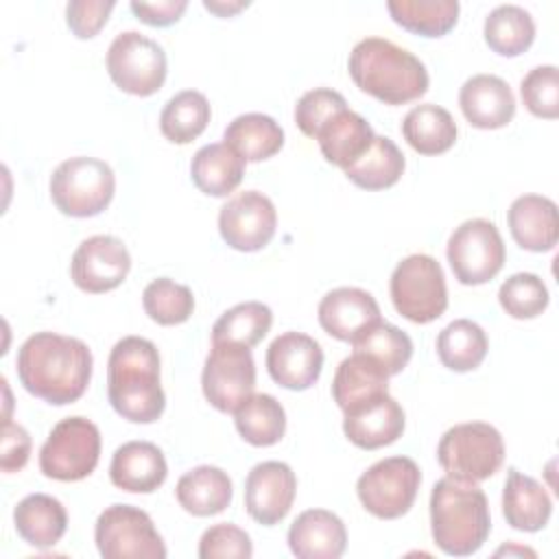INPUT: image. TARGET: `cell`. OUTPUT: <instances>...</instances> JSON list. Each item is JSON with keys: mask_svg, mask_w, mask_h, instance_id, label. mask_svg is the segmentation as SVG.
Segmentation results:
<instances>
[{"mask_svg": "<svg viewBox=\"0 0 559 559\" xmlns=\"http://www.w3.org/2000/svg\"><path fill=\"white\" fill-rule=\"evenodd\" d=\"M15 367L31 395L63 406L85 393L92 378V352L81 338L35 332L17 349Z\"/></svg>", "mask_w": 559, "mask_h": 559, "instance_id": "6da1fadb", "label": "cell"}, {"mask_svg": "<svg viewBox=\"0 0 559 559\" xmlns=\"http://www.w3.org/2000/svg\"><path fill=\"white\" fill-rule=\"evenodd\" d=\"M107 397L111 408L133 421L153 424L166 408L159 384V352L142 336L120 338L107 360Z\"/></svg>", "mask_w": 559, "mask_h": 559, "instance_id": "7a4b0ae2", "label": "cell"}, {"mask_svg": "<svg viewBox=\"0 0 559 559\" xmlns=\"http://www.w3.org/2000/svg\"><path fill=\"white\" fill-rule=\"evenodd\" d=\"M347 70L356 87L384 105L417 100L430 83L426 66L413 52L384 37L360 39L349 52Z\"/></svg>", "mask_w": 559, "mask_h": 559, "instance_id": "3957f363", "label": "cell"}, {"mask_svg": "<svg viewBox=\"0 0 559 559\" xmlns=\"http://www.w3.org/2000/svg\"><path fill=\"white\" fill-rule=\"evenodd\" d=\"M430 531L445 555L467 557L480 550L491 531L483 489L474 483L439 478L430 491Z\"/></svg>", "mask_w": 559, "mask_h": 559, "instance_id": "277c9868", "label": "cell"}, {"mask_svg": "<svg viewBox=\"0 0 559 559\" xmlns=\"http://www.w3.org/2000/svg\"><path fill=\"white\" fill-rule=\"evenodd\" d=\"M437 461L448 478L478 485L502 467V435L485 421L456 424L439 439Z\"/></svg>", "mask_w": 559, "mask_h": 559, "instance_id": "5b68a950", "label": "cell"}, {"mask_svg": "<svg viewBox=\"0 0 559 559\" xmlns=\"http://www.w3.org/2000/svg\"><path fill=\"white\" fill-rule=\"evenodd\" d=\"M116 177L107 162L96 157H70L50 175V199L72 218L100 214L114 199Z\"/></svg>", "mask_w": 559, "mask_h": 559, "instance_id": "8992f818", "label": "cell"}, {"mask_svg": "<svg viewBox=\"0 0 559 559\" xmlns=\"http://www.w3.org/2000/svg\"><path fill=\"white\" fill-rule=\"evenodd\" d=\"M391 301L413 323H430L448 308V288L441 264L426 253H413L391 273Z\"/></svg>", "mask_w": 559, "mask_h": 559, "instance_id": "52a82bcc", "label": "cell"}, {"mask_svg": "<svg viewBox=\"0 0 559 559\" xmlns=\"http://www.w3.org/2000/svg\"><path fill=\"white\" fill-rule=\"evenodd\" d=\"M100 459V432L87 417H66L50 430L39 450V469L44 476L74 483L90 476Z\"/></svg>", "mask_w": 559, "mask_h": 559, "instance_id": "ba28073f", "label": "cell"}, {"mask_svg": "<svg viewBox=\"0 0 559 559\" xmlns=\"http://www.w3.org/2000/svg\"><path fill=\"white\" fill-rule=\"evenodd\" d=\"M94 539L105 559H164L166 544L151 515L133 504L107 507L94 526Z\"/></svg>", "mask_w": 559, "mask_h": 559, "instance_id": "9c48e42d", "label": "cell"}, {"mask_svg": "<svg viewBox=\"0 0 559 559\" xmlns=\"http://www.w3.org/2000/svg\"><path fill=\"white\" fill-rule=\"evenodd\" d=\"M107 72L118 90L133 96H151L166 81V52L151 37L138 31H122L109 44Z\"/></svg>", "mask_w": 559, "mask_h": 559, "instance_id": "30bf717a", "label": "cell"}, {"mask_svg": "<svg viewBox=\"0 0 559 559\" xmlns=\"http://www.w3.org/2000/svg\"><path fill=\"white\" fill-rule=\"evenodd\" d=\"M421 485V472L408 456H389L360 474L356 493L360 504L380 520L408 513Z\"/></svg>", "mask_w": 559, "mask_h": 559, "instance_id": "8fae6325", "label": "cell"}, {"mask_svg": "<svg viewBox=\"0 0 559 559\" xmlns=\"http://www.w3.org/2000/svg\"><path fill=\"white\" fill-rule=\"evenodd\" d=\"M445 255L461 284L478 286L500 273L507 251L502 236L491 221L469 218L452 231Z\"/></svg>", "mask_w": 559, "mask_h": 559, "instance_id": "7c38bea8", "label": "cell"}, {"mask_svg": "<svg viewBox=\"0 0 559 559\" xmlns=\"http://www.w3.org/2000/svg\"><path fill=\"white\" fill-rule=\"evenodd\" d=\"M201 386L205 400L221 413H234L255 389L251 349L236 343H212L205 358Z\"/></svg>", "mask_w": 559, "mask_h": 559, "instance_id": "4fadbf2b", "label": "cell"}, {"mask_svg": "<svg viewBox=\"0 0 559 559\" xmlns=\"http://www.w3.org/2000/svg\"><path fill=\"white\" fill-rule=\"evenodd\" d=\"M275 205L258 190L238 192L218 212V231L236 251H260L275 236Z\"/></svg>", "mask_w": 559, "mask_h": 559, "instance_id": "5bb4252c", "label": "cell"}, {"mask_svg": "<svg viewBox=\"0 0 559 559\" xmlns=\"http://www.w3.org/2000/svg\"><path fill=\"white\" fill-rule=\"evenodd\" d=\"M131 271V255L124 242L116 236L85 238L70 262L72 282L92 295L118 288Z\"/></svg>", "mask_w": 559, "mask_h": 559, "instance_id": "9a60e30c", "label": "cell"}, {"mask_svg": "<svg viewBox=\"0 0 559 559\" xmlns=\"http://www.w3.org/2000/svg\"><path fill=\"white\" fill-rule=\"evenodd\" d=\"M295 493V472L282 461L258 463L245 478V509L264 526H273L288 515Z\"/></svg>", "mask_w": 559, "mask_h": 559, "instance_id": "2e32d148", "label": "cell"}, {"mask_svg": "<svg viewBox=\"0 0 559 559\" xmlns=\"http://www.w3.org/2000/svg\"><path fill=\"white\" fill-rule=\"evenodd\" d=\"M269 376L284 389H310L323 369L321 345L304 332H284L266 349Z\"/></svg>", "mask_w": 559, "mask_h": 559, "instance_id": "e0dca14e", "label": "cell"}, {"mask_svg": "<svg viewBox=\"0 0 559 559\" xmlns=\"http://www.w3.org/2000/svg\"><path fill=\"white\" fill-rule=\"evenodd\" d=\"M343 419L345 437L362 450H378L397 441L404 432V411L395 397L380 393L352 408H347Z\"/></svg>", "mask_w": 559, "mask_h": 559, "instance_id": "ac0fdd59", "label": "cell"}, {"mask_svg": "<svg viewBox=\"0 0 559 559\" xmlns=\"http://www.w3.org/2000/svg\"><path fill=\"white\" fill-rule=\"evenodd\" d=\"M317 317L330 336L345 343H354L371 325L382 321L373 295L356 286H341L325 293L319 301Z\"/></svg>", "mask_w": 559, "mask_h": 559, "instance_id": "d6986e66", "label": "cell"}, {"mask_svg": "<svg viewBox=\"0 0 559 559\" xmlns=\"http://www.w3.org/2000/svg\"><path fill=\"white\" fill-rule=\"evenodd\" d=\"M465 120L476 129L507 127L515 114V98L504 79L496 74H474L459 92Z\"/></svg>", "mask_w": 559, "mask_h": 559, "instance_id": "ffe728a7", "label": "cell"}, {"mask_svg": "<svg viewBox=\"0 0 559 559\" xmlns=\"http://www.w3.org/2000/svg\"><path fill=\"white\" fill-rule=\"evenodd\" d=\"M288 548L299 559H338L347 548L345 524L328 509H308L290 524Z\"/></svg>", "mask_w": 559, "mask_h": 559, "instance_id": "44dd1931", "label": "cell"}, {"mask_svg": "<svg viewBox=\"0 0 559 559\" xmlns=\"http://www.w3.org/2000/svg\"><path fill=\"white\" fill-rule=\"evenodd\" d=\"M168 465L164 452L151 441L122 443L109 465L111 483L129 493H151L164 485Z\"/></svg>", "mask_w": 559, "mask_h": 559, "instance_id": "7402d4cb", "label": "cell"}, {"mask_svg": "<svg viewBox=\"0 0 559 559\" xmlns=\"http://www.w3.org/2000/svg\"><path fill=\"white\" fill-rule=\"evenodd\" d=\"M513 240L526 251H550L559 240V218L552 199L542 194L518 197L507 212Z\"/></svg>", "mask_w": 559, "mask_h": 559, "instance_id": "603a6c76", "label": "cell"}, {"mask_svg": "<svg viewBox=\"0 0 559 559\" xmlns=\"http://www.w3.org/2000/svg\"><path fill=\"white\" fill-rule=\"evenodd\" d=\"M502 513L515 531L535 533L548 524L552 500L535 478L509 467L502 489Z\"/></svg>", "mask_w": 559, "mask_h": 559, "instance_id": "cb8c5ba5", "label": "cell"}, {"mask_svg": "<svg viewBox=\"0 0 559 559\" xmlns=\"http://www.w3.org/2000/svg\"><path fill=\"white\" fill-rule=\"evenodd\" d=\"M373 138L376 133L371 124L360 114L343 109L321 127L314 140L319 142L323 157L345 170L367 153Z\"/></svg>", "mask_w": 559, "mask_h": 559, "instance_id": "d4e9b609", "label": "cell"}, {"mask_svg": "<svg viewBox=\"0 0 559 559\" xmlns=\"http://www.w3.org/2000/svg\"><path fill=\"white\" fill-rule=\"evenodd\" d=\"M175 496L183 511L197 518H207L229 507L234 487L231 478L221 467L199 465L177 480Z\"/></svg>", "mask_w": 559, "mask_h": 559, "instance_id": "484cf974", "label": "cell"}, {"mask_svg": "<svg viewBox=\"0 0 559 559\" xmlns=\"http://www.w3.org/2000/svg\"><path fill=\"white\" fill-rule=\"evenodd\" d=\"M13 524L28 546L50 548L63 537L68 513L57 498L48 493H31L13 509Z\"/></svg>", "mask_w": 559, "mask_h": 559, "instance_id": "4316f807", "label": "cell"}, {"mask_svg": "<svg viewBox=\"0 0 559 559\" xmlns=\"http://www.w3.org/2000/svg\"><path fill=\"white\" fill-rule=\"evenodd\" d=\"M245 175V159L225 142L201 146L190 162L192 183L210 197L231 194Z\"/></svg>", "mask_w": 559, "mask_h": 559, "instance_id": "83f0119b", "label": "cell"}, {"mask_svg": "<svg viewBox=\"0 0 559 559\" xmlns=\"http://www.w3.org/2000/svg\"><path fill=\"white\" fill-rule=\"evenodd\" d=\"M402 135L419 155H439L454 146L456 122L448 109L435 103L415 105L402 120Z\"/></svg>", "mask_w": 559, "mask_h": 559, "instance_id": "f1b7e54d", "label": "cell"}, {"mask_svg": "<svg viewBox=\"0 0 559 559\" xmlns=\"http://www.w3.org/2000/svg\"><path fill=\"white\" fill-rule=\"evenodd\" d=\"M380 393H389V376L380 365L358 352L341 360L332 380V397L343 413Z\"/></svg>", "mask_w": 559, "mask_h": 559, "instance_id": "f546056e", "label": "cell"}, {"mask_svg": "<svg viewBox=\"0 0 559 559\" xmlns=\"http://www.w3.org/2000/svg\"><path fill=\"white\" fill-rule=\"evenodd\" d=\"M223 140L245 162H262L280 153L284 146V131L271 116L253 111L236 116L227 124Z\"/></svg>", "mask_w": 559, "mask_h": 559, "instance_id": "4dcf8cb0", "label": "cell"}, {"mask_svg": "<svg viewBox=\"0 0 559 559\" xmlns=\"http://www.w3.org/2000/svg\"><path fill=\"white\" fill-rule=\"evenodd\" d=\"M234 421L238 435L255 448L275 445L286 430L284 406L269 393H251L234 411Z\"/></svg>", "mask_w": 559, "mask_h": 559, "instance_id": "1f68e13d", "label": "cell"}, {"mask_svg": "<svg viewBox=\"0 0 559 559\" xmlns=\"http://www.w3.org/2000/svg\"><path fill=\"white\" fill-rule=\"evenodd\" d=\"M404 166L406 162L397 144L386 135H376L367 153L343 173L362 190H384L400 181Z\"/></svg>", "mask_w": 559, "mask_h": 559, "instance_id": "d6a6232c", "label": "cell"}, {"mask_svg": "<svg viewBox=\"0 0 559 559\" xmlns=\"http://www.w3.org/2000/svg\"><path fill=\"white\" fill-rule=\"evenodd\" d=\"M487 349L489 341L485 330L469 319L448 323L437 336V356L450 371H474L485 360Z\"/></svg>", "mask_w": 559, "mask_h": 559, "instance_id": "836d02e7", "label": "cell"}, {"mask_svg": "<svg viewBox=\"0 0 559 559\" xmlns=\"http://www.w3.org/2000/svg\"><path fill=\"white\" fill-rule=\"evenodd\" d=\"M487 46L502 57H518L531 48L535 39V22L531 13L518 4H500L483 26Z\"/></svg>", "mask_w": 559, "mask_h": 559, "instance_id": "e575fe53", "label": "cell"}, {"mask_svg": "<svg viewBox=\"0 0 559 559\" xmlns=\"http://www.w3.org/2000/svg\"><path fill=\"white\" fill-rule=\"evenodd\" d=\"M386 9L395 24L421 37H441L459 20L456 0H391Z\"/></svg>", "mask_w": 559, "mask_h": 559, "instance_id": "d590c367", "label": "cell"}, {"mask_svg": "<svg viewBox=\"0 0 559 559\" xmlns=\"http://www.w3.org/2000/svg\"><path fill=\"white\" fill-rule=\"evenodd\" d=\"M210 116L207 98L197 90H183L164 105L159 129L173 144H188L205 131Z\"/></svg>", "mask_w": 559, "mask_h": 559, "instance_id": "8d00e7d4", "label": "cell"}, {"mask_svg": "<svg viewBox=\"0 0 559 559\" xmlns=\"http://www.w3.org/2000/svg\"><path fill=\"white\" fill-rule=\"evenodd\" d=\"M271 323L273 312L266 304L245 301L225 310L216 319L212 328V343H236L251 349L266 336Z\"/></svg>", "mask_w": 559, "mask_h": 559, "instance_id": "74e56055", "label": "cell"}, {"mask_svg": "<svg viewBox=\"0 0 559 559\" xmlns=\"http://www.w3.org/2000/svg\"><path fill=\"white\" fill-rule=\"evenodd\" d=\"M352 347H354V352L365 354L376 365H380L389 378L400 373L413 356L411 336L404 330H400L397 325L386 323V321H378L376 325H371L365 334H360L352 343Z\"/></svg>", "mask_w": 559, "mask_h": 559, "instance_id": "f35d334b", "label": "cell"}, {"mask_svg": "<svg viewBox=\"0 0 559 559\" xmlns=\"http://www.w3.org/2000/svg\"><path fill=\"white\" fill-rule=\"evenodd\" d=\"M144 312L159 325H179L194 310V295L188 286L170 277L153 280L142 293Z\"/></svg>", "mask_w": 559, "mask_h": 559, "instance_id": "ab89813d", "label": "cell"}, {"mask_svg": "<svg viewBox=\"0 0 559 559\" xmlns=\"http://www.w3.org/2000/svg\"><path fill=\"white\" fill-rule=\"evenodd\" d=\"M498 301L509 317L533 319L546 310L550 297L539 275L515 273L502 282L498 290Z\"/></svg>", "mask_w": 559, "mask_h": 559, "instance_id": "60d3db41", "label": "cell"}, {"mask_svg": "<svg viewBox=\"0 0 559 559\" xmlns=\"http://www.w3.org/2000/svg\"><path fill=\"white\" fill-rule=\"evenodd\" d=\"M520 94L526 109L546 120L559 116V72L555 66H537L520 83Z\"/></svg>", "mask_w": 559, "mask_h": 559, "instance_id": "b9f144b4", "label": "cell"}, {"mask_svg": "<svg viewBox=\"0 0 559 559\" xmlns=\"http://www.w3.org/2000/svg\"><path fill=\"white\" fill-rule=\"evenodd\" d=\"M343 109H347L343 94L330 87H314L297 100L295 122L304 135L317 138L321 127Z\"/></svg>", "mask_w": 559, "mask_h": 559, "instance_id": "7bdbcfd3", "label": "cell"}, {"mask_svg": "<svg viewBox=\"0 0 559 559\" xmlns=\"http://www.w3.org/2000/svg\"><path fill=\"white\" fill-rule=\"evenodd\" d=\"M251 555L253 546L249 535L229 522L210 526L199 539L201 559H249Z\"/></svg>", "mask_w": 559, "mask_h": 559, "instance_id": "ee69618b", "label": "cell"}, {"mask_svg": "<svg viewBox=\"0 0 559 559\" xmlns=\"http://www.w3.org/2000/svg\"><path fill=\"white\" fill-rule=\"evenodd\" d=\"M114 7V0H70L66 4L68 28L79 39H90L105 26Z\"/></svg>", "mask_w": 559, "mask_h": 559, "instance_id": "f6af8a7d", "label": "cell"}, {"mask_svg": "<svg viewBox=\"0 0 559 559\" xmlns=\"http://www.w3.org/2000/svg\"><path fill=\"white\" fill-rule=\"evenodd\" d=\"M31 454V435L20 424L11 419L2 421V445H0V467L2 472H20Z\"/></svg>", "mask_w": 559, "mask_h": 559, "instance_id": "bcb514c9", "label": "cell"}, {"mask_svg": "<svg viewBox=\"0 0 559 559\" xmlns=\"http://www.w3.org/2000/svg\"><path fill=\"white\" fill-rule=\"evenodd\" d=\"M188 9L186 0H159V2H131V11L135 17L148 26H170L179 22L183 11Z\"/></svg>", "mask_w": 559, "mask_h": 559, "instance_id": "7dc6e473", "label": "cell"}, {"mask_svg": "<svg viewBox=\"0 0 559 559\" xmlns=\"http://www.w3.org/2000/svg\"><path fill=\"white\" fill-rule=\"evenodd\" d=\"M249 2L247 0H238V2H223V0H205L203 7L221 17H229L234 13H238L240 9H245Z\"/></svg>", "mask_w": 559, "mask_h": 559, "instance_id": "c3c4849f", "label": "cell"}]
</instances>
